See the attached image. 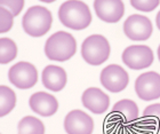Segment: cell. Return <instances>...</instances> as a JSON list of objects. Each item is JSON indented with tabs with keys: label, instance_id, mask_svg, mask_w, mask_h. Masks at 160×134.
Returning <instances> with one entry per match:
<instances>
[{
	"label": "cell",
	"instance_id": "cell-16",
	"mask_svg": "<svg viewBox=\"0 0 160 134\" xmlns=\"http://www.w3.org/2000/svg\"><path fill=\"white\" fill-rule=\"evenodd\" d=\"M18 134H45V126L39 118L25 116L21 119L17 126Z\"/></svg>",
	"mask_w": 160,
	"mask_h": 134
},
{
	"label": "cell",
	"instance_id": "cell-5",
	"mask_svg": "<svg viewBox=\"0 0 160 134\" xmlns=\"http://www.w3.org/2000/svg\"><path fill=\"white\" fill-rule=\"evenodd\" d=\"M9 81L20 90L32 88L38 81V71L30 62H18L8 71Z\"/></svg>",
	"mask_w": 160,
	"mask_h": 134
},
{
	"label": "cell",
	"instance_id": "cell-15",
	"mask_svg": "<svg viewBox=\"0 0 160 134\" xmlns=\"http://www.w3.org/2000/svg\"><path fill=\"white\" fill-rule=\"evenodd\" d=\"M110 115L117 116L125 123H133L138 118V107L133 100H120L113 106Z\"/></svg>",
	"mask_w": 160,
	"mask_h": 134
},
{
	"label": "cell",
	"instance_id": "cell-8",
	"mask_svg": "<svg viewBox=\"0 0 160 134\" xmlns=\"http://www.w3.org/2000/svg\"><path fill=\"white\" fill-rule=\"evenodd\" d=\"M101 84L112 93H119L127 87L129 76L122 67L118 64H110L101 72Z\"/></svg>",
	"mask_w": 160,
	"mask_h": 134
},
{
	"label": "cell",
	"instance_id": "cell-6",
	"mask_svg": "<svg viewBox=\"0 0 160 134\" xmlns=\"http://www.w3.org/2000/svg\"><path fill=\"white\" fill-rule=\"evenodd\" d=\"M122 62L129 69L143 70L153 63V52L145 45H133L127 47L121 55Z\"/></svg>",
	"mask_w": 160,
	"mask_h": 134
},
{
	"label": "cell",
	"instance_id": "cell-14",
	"mask_svg": "<svg viewBox=\"0 0 160 134\" xmlns=\"http://www.w3.org/2000/svg\"><path fill=\"white\" fill-rule=\"evenodd\" d=\"M41 79L46 88L53 92H60L67 85L68 76L63 68L57 65H47L42 71Z\"/></svg>",
	"mask_w": 160,
	"mask_h": 134
},
{
	"label": "cell",
	"instance_id": "cell-18",
	"mask_svg": "<svg viewBox=\"0 0 160 134\" xmlns=\"http://www.w3.org/2000/svg\"><path fill=\"white\" fill-rule=\"evenodd\" d=\"M17 56V46L9 38H0V64H7Z\"/></svg>",
	"mask_w": 160,
	"mask_h": 134
},
{
	"label": "cell",
	"instance_id": "cell-7",
	"mask_svg": "<svg viewBox=\"0 0 160 134\" xmlns=\"http://www.w3.org/2000/svg\"><path fill=\"white\" fill-rule=\"evenodd\" d=\"M152 31V22L144 15L133 14L123 23V32L134 41L148 40L151 37Z\"/></svg>",
	"mask_w": 160,
	"mask_h": 134
},
{
	"label": "cell",
	"instance_id": "cell-13",
	"mask_svg": "<svg viewBox=\"0 0 160 134\" xmlns=\"http://www.w3.org/2000/svg\"><path fill=\"white\" fill-rule=\"evenodd\" d=\"M81 101L83 107L96 115L105 112L110 106V97L97 87L87 88L81 96Z\"/></svg>",
	"mask_w": 160,
	"mask_h": 134
},
{
	"label": "cell",
	"instance_id": "cell-10",
	"mask_svg": "<svg viewBox=\"0 0 160 134\" xmlns=\"http://www.w3.org/2000/svg\"><path fill=\"white\" fill-rule=\"evenodd\" d=\"M94 9L100 20L117 23L125 14V5L122 0H94Z\"/></svg>",
	"mask_w": 160,
	"mask_h": 134
},
{
	"label": "cell",
	"instance_id": "cell-4",
	"mask_svg": "<svg viewBox=\"0 0 160 134\" xmlns=\"http://www.w3.org/2000/svg\"><path fill=\"white\" fill-rule=\"evenodd\" d=\"M110 44L102 34H92L83 40L81 45V55L83 60L92 65H100L110 56Z\"/></svg>",
	"mask_w": 160,
	"mask_h": 134
},
{
	"label": "cell",
	"instance_id": "cell-19",
	"mask_svg": "<svg viewBox=\"0 0 160 134\" xmlns=\"http://www.w3.org/2000/svg\"><path fill=\"white\" fill-rule=\"evenodd\" d=\"M142 123L160 131V103L151 104L144 109Z\"/></svg>",
	"mask_w": 160,
	"mask_h": 134
},
{
	"label": "cell",
	"instance_id": "cell-9",
	"mask_svg": "<svg viewBox=\"0 0 160 134\" xmlns=\"http://www.w3.org/2000/svg\"><path fill=\"white\" fill-rule=\"evenodd\" d=\"M135 90L141 100L151 101L160 97V75L148 71L140 75L135 81Z\"/></svg>",
	"mask_w": 160,
	"mask_h": 134
},
{
	"label": "cell",
	"instance_id": "cell-3",
	"mask_svg": "<svg viewBox=\"0 0 160 134\" xmlns=\"http://www.w3.org/2000/svg\"><path fill=\"white\" fill-rule=\"evenodd\" d=\"M53 23L52 13L42 6H32L24 14L22 25L25 34L31 37H41L50 30Z\"/></svg>",
	"mask_w": 160,
	"mask_h": 134
},
{
	"label": "cell",
	"instance_id": "cell-1",
	"mask_svg": "<svg viewBox=\"0 0 160 134\" xmlns=\"http://www.w3.org/2000/svg\"><path fill=\"white\" fill-rule=\"evenodd\" d=\"M58 18L64 27L72 30H83L92 23L89 7L80 0H68L61 5Z\"/></svg>",
	"mask_w": 160,
	"mask_h": 134
},
{
	"label": "cell",
	"instance_id": "cell-21",
	"mask_svg": "<svg viewBox=\"0 0 160 134\" xmlns=\"http://www.w3.org/2000/svg\"><path fill=\"white\" fill-rule=\"evenodd\" d=\"M130 5L141 12H152L160 5V0H130Z\"/></svg>",
	"mask_w": 160,
	"mask_h": 134
},
{
	"label": "cell",
	"instance_id": "cell-25",
	"mask_svg": "<svg viewBox=\"0 0 160 134\" xmlns=\"http://www.w3.org/2000/svg\"><path fill=\"white\" fill-rule=\"evenodd\" d=\"M158 57H159V61H160V45L158 47Z\"/></svg>",
	"mask_w": 160,
	"mask_h": 134
},
{
	"label": "cell",
	"instance_id": "cell-17",
	"mask_svg": "<svg viewBox=\"0 0 160 134\" xmlns=\"http://www.w3.org/2000/svg\"><path fill=\"white\" fill-rule=\"evenodd\" d=\"M16 94L8 86H0V117L7 116L15 108Z\"/></svg>",
	"mask_w": 160,
	"mask_h": 134
},
{
	"label": "cell",
	"instance_id": "cell-11",
	"mask_svg": "<svg viewBox=\"0 0 160 134\" xmlns=\"http://www.w3.org/2000/svg\"><path fill=\"white\" fill-rule=\"evenodd\" d=\"M64 128L68 134H92L94 121L82 110H72L65 116Z\"/></svg>",
	"mask_w": 160,
	"mask_h": 134
},
{
	"label": "cell",
	"instance_id": "cell-2",
	"mask_svg": "<svg viewBox=\"0 0 160 134\" xmlns=\"http://www.w3.org/2000/svg\"><path fill=\"white\" fill-rule=\"evenodd\" d=\"M77 52V41L69 32L58 31L52 34L45 44V54L50 61L65 62Z\"/></svg>",
	"mask_w": 160,
	"mask_h": 134
},
{
	"label": "cell",
	"instance_id": "cell-12",
	"mask_svg": "<svg viewBox=\"0 0 160 134\" xmlns=\"http://www.w3.org/2000/svg\"><path fill=\"white\" fill-rule=\"evenodd\" d=\"M29 106L36 114L42 117H50L56 114L58 109V102L56 97L46 92H37L31 95Z\"/></svg>",
	"mask_w": 160,
	"mask_h": 134
},
{
	"label": "cell",
	"instance_id": "cell-22",
	"mask_svg": "<svg viewBox=\"0 0 160 134\" xmlns=\"http://www.w3.org/2000/svg\"><path fill=\"white\" fill-rule=\"evenodd\" d=\"M0 7L8 9L13 16H17L23 9L24 0H0Z\"/></svg>",
	"mask_w": 160,
	"mask_h": 134
},
{
	"label": "cell",
	"instance_id": "cell-23",
	"mask_svg": "<svg viewBox=\"0 0 160 134\" xmlns=\"http://www.w3.org/2000/svg\"><path fill=\"white\" fill-rule=\"evenodd\" d=\"M156 23H157L158 29L160 30V10H159V13L157 14V17H156Z\"/></svg>",
	"mask_w": 160,
	"mask_h": 134
},
{
	"label": "cell",
	"instance_id": "cell-20",
	"mask_svg": "<svg viewBox=\"0 0 160 134\" xmlns=\"http://www.w3.org/2000/svg\"><path fill=\"white\" fill-rule=\"evenodd\" d=\"M13 14L9 10L0 7V34H6L13 28Z\"/></svg>",
	"mask_w": 160,
	"mask_h": 134
},
{
	"label": "cell",
	"instance_id": "cell-24",
	"mask_svg": "<svg viewBox=\"0 0 160 134\" xmlns=\"http://www.w3.org/2000/svg\"><path fill=\"white\" fill-rule=\"evenodd\" d=\"M40 1H42V3H54V1H56V0H40Z\"/></svg>",
	"mask_w": 160,
	"mask_h": 134
}]
</instances>
